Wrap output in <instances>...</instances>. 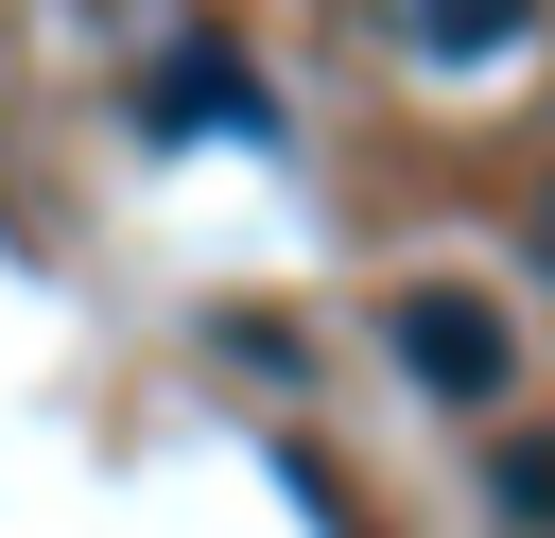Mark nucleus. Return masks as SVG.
Masks as SVG:
<instances>
[{
  "mask_svg": "<svg viewBox=\"0 0 555 538\" xmlns=\"http://www.w3.org/2000/svg\"><path fill=\"white\" fill-rule=\"evenodd\" d=\"M382 330H399V364H416L434 399H503V382H520V330H503L468 278H399V312H382Z\"/></svg>",
  "mask_w": 555,
  "mask_h": 538,
  "instance_id": "f257e3e1",
  "label": "nucleus"
},
{
  "mask_svg": "<svg viewBox=\"0 0 555 538\" xmlns=\"http://www.w3.org/2000/svg\"><path fill=\"white\" fill-rule=\"evenodd\" d=\"M503 521H555V451H503Z\"/></svg>",
  "mask_w": 555,
  "mask_h": 538,
  "instance_id": "20e7f679",
  "label": "nucleus"
},
{
  "mask_svg": "<svg viewBox=\"0 0 555 538\" xmlns=\"http://www.w3.org/2000/svg\"><path fill=\"white\" fill-rule=\"evenodd\" d=\"M139 121H156V139H208V121H225V139H260V104H243V69H225V52H173V69L139 87Z\"/></svg>",
  "mask_w": 555,
  "mask_h": 538,
  "instance_id": "f03ea898",
  "label": "nucleus"
},
{
  "mask_svg": "<svg viewBox=\"0 0 555 538\" xmlns=\"http://www.w3.org/2000/svg\"><path fill=\"white\" fill-rule=\"evenodd\" d=\"M399 35H416L434 69H503V52L538 35V0H399Z\"/></svg>",
  "mask_w": 555,
  "mask_h": 538,
  "instance_id": "7ed1b4c3",
  "label": "nucleus"
}]
</instances>
